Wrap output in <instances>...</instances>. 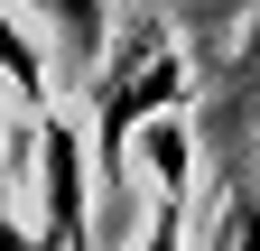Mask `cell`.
<instances>
[{"mask_svg": "<svg viewBox=\"0 0 260 251\" xmlns=\"http://www.w3.org/2000/svg\"><path fill=\"white\" fill-rule=\"evenodd\" d=\"M186 56H177V28L168 19H140V10H130L121 28H112V56H103V66H93V168H103V186H112V196H130V140H140V121H158V112H177L186 103Z\"/></svg>", "mask_w": 260, "mask_h": 251, "instance_id": "1", "label": "cell"}, {"mask_svg": "<svg viewBox=\"0 0 260 251\" xmlns=\"http://www.w3.org/2000/svg\"><path fill=\"white\" fill-rule=\"evenodd\" d=\"M84 131L65 121V103L38 121V205H47V251H93V224H84Z\"/></svg>", "mask_w": 260, "mask_h": 251, "instance_id": "2", "label": "cell"}, {"mask_svg": "<svg viewBox=\"0 0 260 251\" xmlns=\"http://www.w3.org/2000/svg\"><path fill=\"white\" fill-rule=\"evenodd\" d=\"M10 10L47 38V56H65V84H93V66L112 56V0H10Z\"/></svg>", "mask_w": 260, "mask_h": 251, "instance_id": "3", "label": "cell"}, {"mask_svg": "<svg viewBox=\"0 0 260 251\" xmlns=\"http://www.w3.org/2000/svg\"><path fill=\"white\" fill-rule=\"evenodd\" d=\"M0 84L19 93V112L38 121V112H56V75H47V38L28 28L10 0H0Z\"/></svg>", "mask_w": 260, "mask_h": 251, "instance_id": "4", "label": "cell"}, {"mask_svg": "<svg viewBox=\"0 0 260 251\" xmlns=\"http://www.w3.org/2000/svg\"><path fill=\"white\" fill-rule=\"evenodd\" d=\"M130 149H140V168L158 177V196H186V186H195V131H186L177 112L140 121V140H130Z\"/></svg>", "mask_w": 260, "mask_h": 251, "instance_id": "5", "label": "cell"}, {"mask_svg": "<svg viewBox=\"0 0 260 251\" xmlns=\"http://www.w3.org/2000/svg\"><path fill=\"white\" fill-rule=\"evenodd\" d=\"M140 251H186V196H158V214H149V242Z\"/></svg>", "mask_w": 260, "mask_h": 251, "instance_id": "6", "label": "cell"}, {"mask_svg": "<svg viewBox=\"0 0 260 251\" xmlns=\"http://www.w3.org/2000/svg\"><path fill=\"white\" fill-rule=\"evenodd\" d=\"M0 251H47V242L28 233V224H10V214H0Z\"/></svg>", "mask_w": 260, "mask_h": 251, "instance_id": "7", "label": "cell"}]
</instances>
